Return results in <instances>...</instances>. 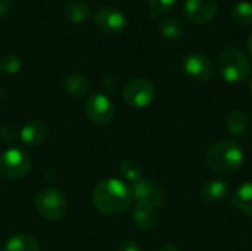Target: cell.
<instances>
[{
    "label": "cell",
    "mask_w": 252,
    "mask_h": 251,
    "mask_svg": "<svg viewBox=\"0 0 252 251\" xmlns=\"http://www.w3.org/2000/svg\"><path fill=\"white\" fill-rule=\"evenodd\" d=\"M133 201L131 188L120 179L108 178L100 180L92 194V203L103 215L117 216L126 213Z\"/></svg>",
    "instance_id": "1"
},
{
    "label": "cell",
    "mask_w": 252,
    "mask_h": 251,
    "mask_svg": "<svg viewBox=\"0 0 252 251\" xmlns=\"http://www.w3.org/2000/svg\"><path fill=\"white\" fill-rule=\"evenodd\" d=\"M207 166L220 175H235L245 163L244 146L232 139H224L211 145L205 152Z\"/></svg>",
    "instance_id": "2"
},
{
    "label": "cell",
    "mask_w": 252,
    "mask_h": 251,
    "mask_svg": "<svg viewBox=\"0 0 252 251\" xmlns=\"http://www.w3.org/2000/svg\"><path fill=\"white\" fill-rule=\"evenodd\" d=\"M217 68L221 78L230 84H238L250 78L252 64L250 58L238 47H226L217 58Z\"/></svg>",
    "instance_id": "3"
},
{
    "label": "cell",
    "mask_w": 252,
    "mask_h": 251,
    "mask_svg": "<svg viewBox=\"0 0 252 251\" xmlns=\"http://www.w3.org/2000/svg\"><path fill=\"white\" fill-rule=\"evenodd\" d=\"M34 206L40 217L49 222L62 220L68 213L66 197L56 188H43L34 200Z\"/></svg>",
    "instance_id": "4"
},
{
    "label": "cell",
    "mask_w": 252,
    "mask_h": 251,
    "mask_svg": "<svg viewBox=\"0 0 252 251\" xmlns=\"http://www.w3.org/2000/svg\"><path fill=\"white\" fill-rule=\"evenodd\" d=\"M31 169V157L22 148H9L0 154V176L7 180L24 179Z\"/></svg>",
    "instance_id": "5"
},
{
    "label": "cell",
    "mask_w": 252,
    "mask_h": 251,
    "mask_svg": "<svg viewBox=\"0 0 252 251\" xmlns=\"http://www.w3.org/2000/svg\"><path fill=\"white\" fill-rule=\"evenodd\" d=\"M157 96L155 86L151 80L145 77L130 78L123 87V99L124 102L136 109H143L149 107Z\"/></svg>",
    "instance_id": "6"
},
{
    "label": "cell",
    "mask_w": 252,
    "mask_h": 251,
    "mask_svg": "<svg viewBox=\"0 0 252 251\" xmlns=\"http://www.w3.org/2000/svg\"><path fill=\"white\" fill-rule=\"evenodd\" d=\"M84 114L92 124L106 127L115 118V105L105 93H96L87 98L84 104Z\"/></svg>",
    "instance_id": "7"
},
{
    "label": "cell",
    "mask_w": 252,
    "mask_h": 251,
    "mask_svg": "<svg viewBox=\"0 0 252 251\" xmlns=\"http://www.w3.org/2000/svg\"><path fill=\"white\" fill-rule=\"evenodd\" d=\"M94 25L105 34L108 36H117L121 34L123 31H126L128 21L126 13L117 7V6H111V4H103L100 6L96 12H94Z\"/></svg>",
    "instance_id": "8"
},
{
    "label": "cell",
    "mask_w": 252,
    "mask_h": 251,
    "mask_svg": "<svg viewBox=\"0 0 252 251\" xmlns=\"http://www.w3.org/2000/svg\"><path fill=\"white\" fill-rule=\"evenodd\" d=\"M182 70L188 78L195 83H205L214 75L211 59L201 52H189L182 58Z\"/></svg>",
    "instance_id": "9"
},
{
    "label": "cell",
    "mask_w": 252,
    "mask_h": 251,
    "mask_svg": "<svg viewBox=\"0 0 252 251\" xmlns=\"http://www.w3.org/2000/svg\"><path fill=\"white\" fill-rule=\"evenodd\" d=\"M131 194H133V198L136 200V203L149 204L155 209L162 207L167 201L164 188L159 183H157L155 180L148 179V178H142L140 180L133 183Z\"/></svg>",
    "instance_id": "10"
},
{
    "label": "cell",
    "mask_w": 252,
    "mask_h": 251,
    "mask_svg": "<svg viewBox=\"0 0 252 251\" xmlns=\"http://www.w3.org/2000/svg\"><path fill=\"white\" fill-rule=\"evenodd\" d=\"M219 12L217 0H186L183 4V16L193 24H208L216 19Z\"/></svg>",
    "instance_id": "11"
},
{
    "label": "cell",
    "mask_w": 252,
    "mask_h": 251,
    "mask_svg": "<svg viewBox=\"0 0 252 251\" xmlns=\"http://www.w3.org/2000/svg\"><path fill=\"white\" fill-rule=\"evenodd\" d=\"M19 138L28 146H32V148L41 146L46 142V139L49 138V126L46 121H43L40 118L30 120L21 129Z\"/></svg>",
    "instance_id": "12"
},
{
    "label": "cell",
    "mask_w": 252,
    "mask_h": 251,
    "mask_svg": "<svg viewBox=\"0 0 252 251\" xmlns=\"http://www.w3.org/2000/svg\"><path fill=\"white\" fill-rule=\"evenodd\" d=\"M230 194V186L227 182L221 180V179H211L207 180L201 189H199V198L202 203L210 204V206H216L223 203Z\"/></svg>",
    "instance_id": "13"
},
{
    "label": "cell",
    "mask_w": 252,
    "mask_h": 251,
    "mask_svg": "<svg viewBox=\"0 0 252 251\" xmlns=\"http://www.w3.org/2000/svg\"><path fill=\"white\" fill-rule=\"evenodd\" d=\"M131 219L137 229L143 232H149V231H154L158 225V212L155 207L149 204L136 203Z\"/></svg>",
    "instance_id": "14"
},
{
    "label": "cell",
    "mask_w": 252,
    "mask_h": 251,
    "mask_svg": "<svg viewBox=\"0 0 252 251\" xmlns=\"http://www.w3.org/2000/svg\"><path fill=\"white\" fill-rule=\"evenodd\" d=\"M226 129L230 135L242 138L250 130V117L242 109H232L226 115Z\"/></svg>",
    "instance_id": "15"
},
{
    "label": "cell",
    "mask_w": 252,
    "mask_h": 251,
    "mask_svg": "<svg viewBox=\"0 0 252 251\" xmlns=\"http://www.w3.org/2000/svg\"><path fill=\"white\" fill-rule=\"evenodd\" d=\"M157 27H158L159 34L164 38L171 40V41L180 40L185 36V33H186L185 24L180 19H177L176 16H165V18L159 19Z\"/></svg>",
    "instance_id": "16"
},
{
    "label": "cell",
    "mask_w": 252,
    "mask_h": 251,
    "mask_svg": "<svg viewBox=\"0 0 252 251\" xmlns=\"http://www.w3.org/2000/svg\"><path fill=\"white\" fill-rule=\"evenodd\" d=\"M232 206L241 213L252 217V180L238 186L232 195Z\"/></svg>",
    "instance_id": "17"
},
{
    "label": "cell",
    "mask_w": 252,
    "mask_h": 251,
    "mask_svg": "<svg viewBox=\"0 0 252 251\" xmlns=\"http://www.w3.org/2000/svg\"><path fill=\"white\" fill-rule=\"evenodd\" d=\"M63 89H65L66 95L71 98H83L87 95V92L90 89V81L84 74L72 72L65 78Z\"/></svg>",
    "instance_id": "18"
},
{
    "label": "cell",
    "mask_w": 252,
    "mask_h": 251,
    "mask_svg": "<svg viewBox=\"0 0 252 251\" xmlns=\"http://www.w3.org/2000/svg\"><path fill=\"white\" fill-rule=\"evenodd\" d=\"M63 16L72 24H84L92 18V10L89 4L78 0H72L63 6Z\"/></svg>",
    "instance_id": "19"
},
{
    "label": "cell",
    "mask_w": 252,
    "mask_h": 251,
    "mask_svg": "<svg viewBox=\"0 0 252 251\" xmlns=\"http://www.w3.org/2000/svg\"><path fill=\"white\" fill-rule=\"evenodd\" d=\"M4 251H40V244L34 235L21 232L7 240Z\"/></svg>",
    "instance_id": "20"
},
{
    "label": "cell",
    "mask_w": 252,
    "mask_h": 251,
    "mask_svg": "<svg viewBox=\"0 0 252 251\" xmlns=\"http://www.w3.org/2000/svg\"><path fill=\"white\" fill-rule=\"evenodd\" d=\"M230 18L239 27H250L252 25V3L242 0L238 1L230 12Z\"/></svg>",
    "instance_id": "21"
},
{
    "label": "cell",
    "mask_w": 252,
    "mask_h": 251,
    "mask_svg": "<svg viewBox=\"0 0 252 251\" xmlns=\"http://www.w3.org/2000/svg\"><path fill=\"white\" fill-rule=\"evenodd\" d=\"M118 170H120V175L123 179H126L127 182L130 183H136L137 180H140L143 178V170H142V166L134 161V160H130V158H126L120 163L118 166Z\"/></svg>",
    "instance_id": "22"
},
{
    "label": "cell",
    "mask_w": 252,
    "mask_h": 251,
    "mask_svg": "<svg viewBox=\"0 0 252 251\" xmlns=\"http://www.w3.org/2000/svg\"><path fill=\"white\" fill-rule=\"evenodd\" d=\"M22 61L16 53H4L0 58V71L4 75H15L21 71Z\"/></svg>",
    "instance_id": "23"
},
{
    "label": "cell",
    "mask_w": 252,
    "mask_h": 251,
    "mask_svg": "<svg viewBox=\"0 0 252 251\" xmlns=\"http://www.w3.org/2000/svg\"><path fill=\"white\" fill-rule=\"evenodd\" d=\"M148 4H149V16L157 18L171 10L173 6L176 4V0H148Z\"/></svg>",
    "instance_id": "24"
},
{
    "label": "cell",
    "mask_w": 252,
    "mask_h": 251,
    "mask_svg": "<svg viewBox=\"0 0 252 251\" xmlns=\"http://www.w3.org/2000/svg\"><path fill=\"white\" fill-rule=\"evenodd\" d=\"M19 138V133L16 132L15 126L10 124V123H4L1 127H0V139L4 142V143H15Z\"/></svg>",
    "instance_id": "25"
},
{
    "label": "cell",
    "mask_w": 252,
    "mask_h": 251,
    "mask_svg": "<svg viewBox=\"0 0 252 251\" xmlns=\"http://www.w3.org/2000/svg\"><path fill=\"white\" fill-rule=\"evenodd\" d=\"M100 87L106 93L114 92L118 87V77L115 74H106V75H103V78L100 81Z\"/></svg>",
    "instance_id": "26"
},
{
    "label": "cell",
    "mask_w": 252,
    "mask_h": 251,
    "mask_svg": "<svg viewBox=\"0 0 252 251\" xmlns=\"http://www.w3.org/2000/svg\"><path fill=\"white\" fill-rule=\"evenodd\" d=\"M117 251H142L139 244L133 240H124L120 246H118V250Z\"/></svg>",
    "instance_id": "27"
},
{
    "label": "cell",
    "mask_w": 252,
    "mask_h": 251,
    "mask_svg": "<svg viewBox=\"0 0 252 251\" xmlns=\"http://www.w3.org/2000/svg\"><path fill=\"white\" fill-rule=\"evenodd\" d=\"M13 0H0V19H3L12 9Z\"/></svg>",
    "instance_id": "28"
},
{
    "label": "cell",
    "mask_w": 252,
    "mask_h": 251,
    "mask_svg": "<svg viewBox=\"0 0 252 251\" xmlns=\"http://www.w3.org/2000/svg\"><path fill=\"white\" fill-rule=\"evenodd\" d=\"M158 251H182V250H180V247H179V246H176V244H165V246H162V247H161Z\"/></svg>",
    "instance_id": "29"
},
{
    "label": "cell",
    "mask_w": 252,
    "mask_h": 251,
    "mask_svg": "<svg viewBox=\"0 0 252 251\" xmlns=\"http://www.w3.org/2000/svg\"><path fill=\"white\" fill-rule=\"evenodd\" d=\"M247 47H248V52L252 58V31L248 34V38H247Z\"/></svg>",
    "instance_id": "30"
},
{
    "label": "cell",
    "mask_w": 252,
    "mask_h": 251,
    "mask_svg": "<svg viewBox=\"0 0 252 251\" xmlns=\"http://www.w3.org/2000/svg\"><path fill=\"white\" fill-rule=\"evenodd\" d=\"M250 89H251V92H252V78H251V83H250Z\"/></svg>",
    "instance_id": "31"
},
{
    "label": "cell",
    "mask_w": 252,
    "mask_h": 251,
    "mask_svg": "<svg viewBox=\"0 0 252 251\" xmlns=\"http://www.w3.org/2000/svg\"><path fill=\"white\" fill-rule=\"evenodd\" d=\"M0 251H4V247H1V246H0Z\"/></svg>",
    "instance_id": "32"
}]
</instances>
